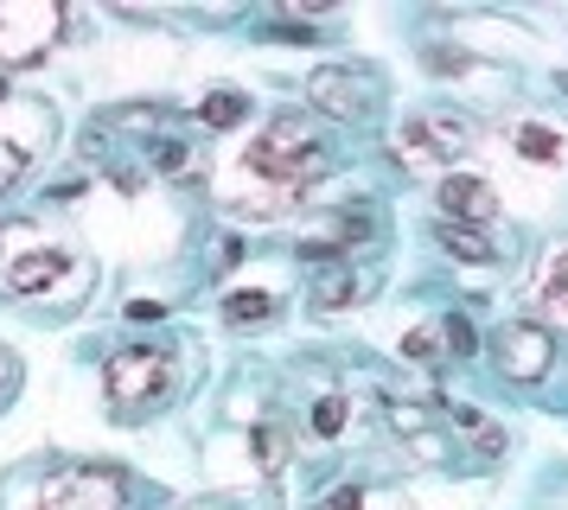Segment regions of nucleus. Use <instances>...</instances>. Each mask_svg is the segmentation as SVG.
<instances>
[{"label":"nucleus","instance_id":"nucleus-1","mask_svg":"<svg viewBox=\"0 0 568 510\" xmlns=\"http://www.w3.org/2000/svg\"><path fill=\"white\" fill-rule=\"evenodd\" d=\"M250 166H256L262 178H275V185H307V178H320V166H326V147L313 141L307 128L294 122V115H282V122H268V134H262L256 147H250Z\"/></svg>","mask_w":568,"mask_h":510},{"label":"nucleus","instance_id":"nucleus-2","mask_svg":"<svg viewBox=\"0 0 568 510\" xmlns=\"http://www.w3.org/2000/svg\"><path fill=\"white\" fill-rule=\"evenodd\" d=\"M32 510H122V472H103V466H71L58 472Z\"/></svg>","mask_w":568,"mask_h":510},{"label":"nucleus","instance_id":"nucleus-3","mask_svg":"<svg viewBox=\"0 0 568 510\" xmlns=\"http://www.w3.org/2000/svg\"><path fill=\"white\" fill-rule=\"evenodd\" d=\"M103 382H109V402L122 415H141L166 389V364H160V351H122V357H109Z\"/></svg>","mask_w":568,"mask_h":510},{"label":"nucleus","instance_id":"nucleus-4","mask_svg":"<svg viewBox=\"0 0 568 510\" xmlns=\"http://www.w3.org/2000/svg\"><path fill=\"white\" fill-rule=\"evenodd\" d=\"M491 351H498V364H505V377L537 382L542 370H549V357H556V338H549L537 319H511V326L491 338Z\"/></svg>","mask_w":568,"mask_h":510},{"label":"nucleus","instance_id":"nucleus-5","mask_svg":"<svg viewBox=\"0 0 568 510\" xmlns=\"http://www.w3.org/2000/svg\"><path fill=\"white\" fill-rule=\"evenodd\" d=\"M307 96L320 102V109H333V115H364L377 90H371L358 71H338V64H326V71L307 76Z\"/></svg>","mask_w":568,"mask_h":510},{"label":"nucleus","instance_id":"nucleus-6","mask_svg":"<svg viewBox=\"0 0 568 510\" xmlns=\"http://www.w3.org/2000/svg\"><path fill=\"white\" fill-rule=\"evenodd\" d=\"M491 185L486 178H440V211H447V224H486L491 217Z\"/></svg>","mask_w":568,"mask_h":510},{"label":"nucleus","instance_id":"nucleus-7","mask_svg":"<svg viewBox=\"0 0 568 510\" xmlns=\"http://www.w3.org/2000/svg\"><path fill=\"white\" fill-rule=\"evenodd\" d=\"M58 275H64V255L58 249H32V255H20V262L7 268V287H13V294H39V287H52Z\"/></svg>","mask_w":568,"mask_h":510},{"label":"nucleus","instance_id":"nucleus-8","mask_svg":"<svg viewBox=\"0 0 568 510\" xmlns=\"http://www.w3.org/2000/svg\"><path fill=\"white\" fill-rule=\"evenodd\" d=\"M511 141H517L524 153H530V160H562V134H556V128L517 122V128H511Z\"/></svg>","mask_w":568,"mask_h":510},{"label":"nucleus","instance_id":"nucleus-9","mask_svg":"<svg viewBox=\"0 0 568 510\" xmlns=\"http://www.w3.org/2000/svg\"><path fill=\"white\" fill-rule=\"evenodd\" d=\"M352 294H358V280L345 275V268H326V275L307 287V300H313V306H326V313H333V306H345Z\"/></svg>","mask_w":568,"mask_h":510},{"label":"nucleus","instance_id":"nucleus-10","mask_svg":"<svg viewBox=\"0 0 568 510\" xmlns=\"http://www.w3.org/2000/svg\"><path fill=\"white\" fill-rule=\"evenodd\" d=\"M440 243L460 255V262H491V243L473 224H440Z\"/></svg>","mask_w":568,"mask_h":510},{"label":"nucleus","instance_id":"nucleus-11","mask_svg":"<svg viewBox=\"0 0 568 510\" xmlns=\"http://www.w3.org/2000/svg\"><path fill=\"white\" fill-rule=\"evenodd\" d=\"M199 115H205L211 128H231V122H243V96H236V90H217V96L199 102Z\"/></svg>","mask_w":568,"mask_h":510},{"label":"nucleus","instance_id":"nucleus-12","mask_svg":"<svg viewBox=\"0 0 568 510\" xmlns=\"http://www.w3.org/2000/svg\"><path fill=\"white\" fill-rule=\"evenodd\" d=\"M542 294H549L556 306H568V249L549 255V268H542Z\"/></svg>","mask_w":568,"mask_h":510},{"label":"nucleus","instance_id":"nucleus-13","mask_svg":"<svg viewBox=\"0 0 568 510\" xmlns=\"http://www.w3.org/2000/svg\"><path fill=\"white\" fill-rule=\"evenodd\" d=\"M403 357H415V364H440L435 332H409V338H403Z\"/></svg>","mask_w":568,"mask_h":510},{"label":"nucleus","instance_id":"nucleus-14","mask_svg":"<svg viewBox=\"0 0 568 510\" xmlns=\"http://www.w3.org/2000/svg\"><path fill=\"white\" fill-rule=\"evenodd\" d=\"M231 319H236V326H250V319H268V300H262V294H236V300H231Z\"/></svg>","mask_w":568,"mask_h":510},{"label":"nucleus","instance_id":"nucleus-15","mask_svg":"<svg viewBox=\"0 0 568 510\" xmlns=\"http://www.w3.org/2000/svg\"><path fill=\"white\" fill-rule=\"evenodd\" d=\"M313 428H320V434H338V428H345V402H320Z\"/></svg>","mask_w":568,"mask_h":510}]
</instances>
